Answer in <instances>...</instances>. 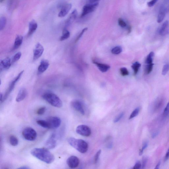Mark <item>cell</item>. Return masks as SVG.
<instances>
[{"mask_svg": "<svg viewBox=\"0 0 169 169\" xmlns=\"http://www.w3.org/2000/svg\"><path fill=\"white\" fill-rule=\"evenodd\" d=\"M48 125V129H56L60 125L61 120L59 117H51L46 119Z\"/></svg>", "mask_w": 169, "mask_h": 169, "instance_id": "obj_7", "label": "cell"}, {"mask_svg": "<svg viewBox=\"0 0 169 169\" xmlns=\"http://www.w3.org/2000/svg\"><path fill=\"white\" fill-rule=\"evenodd\" d=\"M98 5V3H95L92 5H88L84 6L83 8L81 14V17L87 15L88 14L92 13L96 9Z\"/></svg>", "mask_w": 169, "mask_h": 169, "instance_id": "obj_10", "label": "cell"}, {"mask_svg": "<svg viewBox=\"0 0 169 169\" xmlns=\"http://www.w3.org/2000/svg\"><path fill=\"white\" fill-rule=\"evenodd\" d=\"M24 71H22L20 72V73L18 74L17 76V77L14 78V79L11 82V83L10 84L9 88H8L7 91H6L5 95H4V96H3V102L7 99L8 97H9V94L11 93L12 90L14 89V87H15L16 83L19 81L20 77H21L22 74H23L24 73Z\"/></svg>", "mask_w": 169, "mask_h": 169, "instance_id": "obj_6", "label": "cell"}, {"mask_svg": "<svg viewBox=\"0 0 169 169\" xmlns=\"http://www.w3.org/2000/svg\"><path fill=\"white\" fill-rule=\"evenodd\" d=\"M26 95L27 91L26 88H20L16 97V101L17 102L22 101L25 98Z\"/></svg>", "mask_w": 169, "mask_h": 169, "instance_id": "obj_18", "label": "cell"}, {"mask_svg": "<svg viewBox=\"0 0 169 169\" xmlns=\"http://www.w3.org/2000/svg\"><path fill=\"white\" fill-rule=\"evenodd\" d=\"M147 162V158L145 156H144L143 160V168H144L146 165Z\"/></svg>", "mask_w": 169, "mask_h": 169, "instance_id": "obj_45", "label": "cell"}, {"mask_svg": "<svg viewBox=\"0 0 169 169\" xmlns=\"http://www.w3.org/2000/svg\"><path fill=\"white\" fill-rule=\"evenodd\" d=\"M140 111V108L138 107L135 109L132 112L129 117V119H130L135 118L139 114Z\"/></svg>", "mask_w": 169, "mask_h": 169, "instance_id": "obj_33", "label": "cell"}, {"mask_svg": "<svg viewBox=\"0 0 169 169\" xmlns=\"http://www.w3.org/2000/svg\"><path fill=\"white\" fill-rule=\"evenodd\" d=\"M91 3H94L98 1V0H90Z\"/></svg>", "mask_w": 169, "mask_h": 169, "instance_id": "obj_51", "label": "cell"}, {"mask_svg": "<svg viewBox=\"0 0 169 169\" xmlns=\"http://www.w3.org/2000/svg\"><path fill=\"white\" fill-rule=\"evenodd\" d=\"M77 10L75 9L73 10V11L70 14L69 17L66 22V26H69L75 21L77 17Z\"/></svg>", "mask_w": 169, "mask_h": 169, "instance_id": "obj_19", "label": "cell"}, {"mask_svg": "<svg viewBox=\"0 0 169 169\" xmlns=\"http://www.w3.org/2000/svg\"><path fill=\"white\" fill-rule=\"evenodd\" d=\"M72 5L71 4H64L61 8V9L59 14V17H63L67 15L71 9Z\"/></svg>", "mask_w": 169, "mask_h": 169, "instance_id": "obj_13", "label": "cell"}, {"mask_svg": "<svg viewBox=\"0 0 169 169\" xmlns=\"http://www.w3.org/2000/svg\"><path fill=\"white\" fill-rule=\"evenodd\" d=\"M141 66V64L138 62H136L133 64L131 66V67L134 71V75H137Z\"/></svg>", "mask_w": 169, "mask_h": 169, "instance_id": "obj_27", "label": "cell"}, {"mask_svg": "<svg viewBox=\"0 0 169 169\" xmlns=\"http://www.w3.org/2000/svg\"><path fill=\"white\" fill-rule=\"evenodd\" d=\"M42 98L51 106L57 108H61L63 102L58 96L51 92H47L43 94Z\"/></svg>", "mask_w": 169, "mask_h": 169, "instance_id": "obj_3", "label": "cell"}, {"mask_svg": "<svg viewBox=\"0 0 169 169\" xmlns=\"http://www.w3.org/2000/svg\"><path fill=\"white\" fill-rule=\"evenodd\" d=\"M50 65L49 61L47 60L43 59L41 61L38 68V73L40 75L46 71Z\"/></svg>", "mask_w": 169, "mask_h": 169, "instance_id": "obj_15", "label": "cell"}, {"mask_svg": "<svg viewBox=\"0 0 169 169\" xmlns=\"http://www.w3.org/2000/svg\"><path fill=\"white\" fill-rule=\"evenodd\" d=\"M37 123L40 126L48 129V125L46 120H39L36 121Z\"/></svg>", "mask_w": 169, "mask_h": 169, "instance_id": "obj_29", "label": "cell"}, {"mask_svg": "<svg viewBox=\"0 0 169 169\" xmlns=\"http://www.w3.org/2000/svg\"><path fill=\"white\" fill-rule=\"evenodd\" d=\"M6 22H7V19L5 17H2L0 19V30H2L5 28Z\"/></svg>", "mask_w": 169, "mask_h": 169, "instance_id": "obj_31", "label": "cell"}, {"mask_svg": "<svg viewBox=\"0 0 169 169\" xmlns=\"http://www.w3.org/2000/svg\"><path fill=\"white\" fill-rule=\"evenodd\" d=\"M158 131H156L155 132V133H154L152 135V138H154L156 137V136L158 135Z\"/></svg>", "mask_w": 169, "mask_h": 169, "instance_id": "obj_47", "label": "cell"}, {"mask_svg": "<svg viewBox=\"0 0 169 169\" xmlns=\"http://www.w3.org/2000/svg\"><path fill=\"white\" fill-rule=\"evenodd\" d=\"M141 162L139 161H137V162H136L133 168L134 169H139L141 168Z\"/></svg>", "mask_w": 169, "mask_h": 169, "instance_id": "obj_44", "label": "cell"}, {"mask_svg": "<svg viewBox=\"0 0 169 169\" xmlns=\"http://www.w3.org/2000/svg\"><path fill=\"white\" fill-rule=\"evenodd\" d=\"M168 10H169V8H168Z\"/></svg>", "mask_w": 169, "mask_h": 169, "instance_id": "obj_52", "label": "cell"}, {"mask_svg": "<svg viewBox=\"0 0 169 169\" xmlns=\"http://www.w3.org/2000/svg\"><path fill=\"white\" fill-rule=\"evenodd\" d=\"M166 8L163 6H162L160 10L159 13H158L157 18V22L158 23H160L163 20L165 17L166 15Z\"/></svg>", "mask_w": 169, "mask_h": 169, "instance_id": "obj_22", "label": "cell"}, {"mask_svg": "<svg viewBox=\"0 0 169 169\" xmlns=\"http://www.w3.org/2000/svg\"><path fill=\"white\" fill-rule=\"evenodd\" d=\"M22 56V53L20 52H18L16 53L14 55L12 59V63H14L18 61L19 60Z\"/></svg>", "mask_w": 169, "mask_h": 169, "instance_id": "obj_32", "label": "cell"}, {"mask_svg": "<svg viewBox=\"0 0 169 169\" xmlns=\"http://www.w3.org/2000/svg\"><path fill=\"white\" fill-rule=\"evenodd\" d=\"M44 51V47L40 43H37L34 52L33 60L36 61L42 56Z\"/></svg>", "mask_w": 169, "mask_h": 169, "instance_id": "obj_9", "label": "cell"}, {"mask_svg": "<svg viewBox=\"0 0 169 169\" xmlns=\"http://www.w3.org/2000/svg\"><path fill=\"white\" fill-rule=\"evenodd\" d=\"M18 0H9L8 7L10 10H14L17 8L18 4Z\"/></svg>", "mask_w": 169, "mask_h": 169, "instance_id": "obj_25", "label": "cell"}, {"mask_svg": "<svg viewBox=\"0 0 169 169\" xmlns=\"http://www.w3.org/2000/svg\"><path fill=\"white\" fill-rule=\"evenodd\" d=\"M24 139L30 141H33L36 139L37 133L36 131L30 127H26L22 132Z\"/></svg>", "mask_w": 169, "mask_h": 169, "instance_id": "obj_5", "label": "cell"}, {"mask_svg": "<svg viewBox=\"0 0 169 169\" xmlns=\"http://www.w3.org/2000/svg\"><path fill=\"white\" fill-rule=\"evenodd\" d=\"M122 51V48L121 47L117 46L112 49L111 52L113 54L118 55L121 53Z\"/></svg>", "mask_w": 169, "mask_h": 169, "instance_id": "obj_30", "label": "cell"}, {"mask_svg": "<svg viewBox=\"0 0 169 169\" xmlns=\"http://www.w3.org/2000/svg\"><path fill=\"white\" fill-rule=\"evenodd\" d=\"M94 63L96 65L100 71L102 73H105L108 71L110 69V65L106 64L99 63L96 61H94Z\"/></svg>", "mask_w": 169, "mask_h": 169, "instance_id": "obj_23", "label": "cell"}, {"mask_svg": "<svg viewBox=\"0 0 169 169\" xmlns=\"http://www.w3.org/2000/svg\"><path fill=\"white\" fill-rule=\"evenodd\" d=\"M164 99L163 98H158L154 102L152 109L154 111L159 110L164 104Z\"/></svg>", "mask_w": 169, "mask_h": 169, "instance_id": "obj_17", "label": "cell"}, {"mask_svg": "<svg viewBox=\"0 0 169 169\" xmlns=\"http://www.w3.org/2000/svg\"><path fill=\"white\" fill-rule=\"evenodd\" d=\"M70 36V33L69 31L66 28H64L63 30L62 36L60 38V40L63 41L66 40L69 38Z\"/></svg>", "mask_w": 169, "mask_h": 169, "instance_id": "obj_26", "label": "cell"}, {"mask_svg": "<svg viewBox=\"0 0 169 169\" xmlns=\"http://www.w3.org/2000/svg\"><path fill=\"white\" fill-rule=\"evenodd\" d=\"M9 142L12 146H16L18 145V139L17 137L14 135H12L9 138Z\"/></svg>", "mask_w": 169, "mask_h": 169, "instance_id": "obj_28", "label": "cell"}, {"mask_svg": "<svg viewBox=\"0 0 169 169\" xmlns=\"http://www.w3.org/2000/svg\"><path fill=\"white\" fill-rule=\"evenodd\" d=\"M101 150H98V151L96 152L95 155L94 160V164H96L97 162L101 153Z\"/></svg>", "mask_w": 169, "mask_h": 169, "instance_id": "obj_39", "label": "cell"}, {"mask_svg": "<svg viewBox=\"0 0 169 169\" xmlns=\"http://www.w3.org/2000/svg\"><path fill=\"white\" fill-rule=\"evenodd\" d=\"M120 71L121 75L123 76H127L129 75V72L126 68L122 67L121 68Z\"/></svg>", "mask_w": 169, "mask_h": 169, "instance_id": "obj_35", "label": "cell"}, {"mask_svg": "<svg viewBox=\"0 0 169 169\" xmlns=\"http://www.w3.org/2000/svg\"><path fill=\"white\" fill-rule=\"evenodd\" d=\"M12 63V61L9 57H7L3 59L1 61L0 63L1 71L9 69L11 66Z\"/></svg>", "mask_w": 169, "mask_h": 169, "instance_id": "obj_16", "label": "cell"}, {"mask_svg": "<svg viewBox=\"0 0 169 169\" xmlns=\"http://www.w3.org/2000/svg\"><path fill=\"white\" fill-rule=\"evenodd\" d=\"M56 145L57 141L55 139V136L53 134L45 142V147L47 149H51L54 148Z\"/></svg>", "mask_w": 169, "mask_h": 169, "instance_id": "obj_12", "label": "cell"}, {"mask_svg": "<svg viewBox=\"0 0 169 169\" xmlns=\"http://www.w3.org/2000/svg\"><path fill=\"white\" fill-rule=\"evenodd\" d=\"M118 24L119 26L121 27L124 28L127 26V24L124 20L121 19V18H119L118 20Z\"/></svg>", "mask_w": 169, "mask_h": 169, "instance_id": "obj_38", "label": "cell"}, {"mask_svg": "<svg viewBox=\"0 0 169 169\" xmlns=\"http://www.w3.org/2000/svg\"><path fill=\"white\" fill-rule=\"evenodd\" d=\"M76 132L78 134L85 137H88L91 135V131L90 128L87 125H81L76 129Z\"/></svg>", "mask_w": 169, "mask_h": 169, "instance_id": "obj_8", "label": "cell"}, {"mask_svg": "<svg viewBox=\"0 0 169 169\" xmlns=\"http://www.w3.org/2000/svg\"><path fill=\"white\" fill-rule=\"evenodd\" d=\"M168 20L165 21L162 24L159 30V34L161 36H164L168 32Z\"/></svg>", "mask_w": 169, "mask_h": 169, "instance_id": "obj_21", "label": "cell"}, {"mask_svg": "<svg viewBox=\"0 0 169 169\" xmlns=\"http://www.w3.org/2000/svg\"><path fill=\"white\" fill-rule=\"evenodd\" d=\"M169 71V63H166L164 66L162 68V75H165Z\"/></svg>", "mask_w": 169, "mask_h": 169, "instance_id": "obj_34", "label": "cell"}, {"mask_svg": "<svg viewBox=\"0 0 169 169\" xmlns=\"http://www.w3.org/2000/svg\"><path fill=\"white\" fill-rule=\"evenodd\" d=\"M38 24L34 20H32L31 22L30 23L29 26L28 36H30L33 34L36 31L38 28Z\"/></svg>", "mask_w": 169, "mask_h": 169, "instance_id": "obj_20", "label": "cell"}, {"mask_svg": "<svg viewBox=\"0 0 169 169\" xmlns=\"http://www.w3.org/2000/svg\"><path fill=\"white\" fill-rule=\"evenodd\" d=\"M80 161L78 158L75 156H71L68 158L67 164L69 168H74L77 167L79 166Z\"/></svg>", "mask_w": 169, "mask_h": 169, "instance_id": "obj_11", "label": "cell"}, {"mask_svg": "<svg viewBox=\"0 0 169 169\" xmlns=\"http://www.w3.org/2000/svg\"><path fill=\"white\" fill-rule=\"evenodd\" d=\"M67 141L70 145L81 153H84L88 151V144L83 140L70 137L67 139Z\"/></svg>", "mask_w": 169, "mask_h": 169, "instance_id": "obj_2", "label": "cell"}, {"mask_svg": "<svg viewBox=\"0 0 169 169\" xmlns=\"http://www.w3.org/2000/svg\"><path fill=\"white\" fill-rule=\"evenodd\" d=\"M154 55V52L151 51L147 55L145 59L144 73L146 75H149L151 73L153 69L154 64L152 62H153Z\"/></svg>", "mask_w": 169, "mask_h": 169, "instance_id": "obj_4", "label": "cell"}, {"mask_svg": "<svg viewBox=\"0 0 169 169\" xmlns=\"http://www.w3.org/2000/svg\"><path fill=\"white\" fill-rule=\"evenodd\" d=\"M169 114V102L165 108L163 112L164 116L165 117L168 116Z\"/></svg>", "mask_w": 169, "mask_h": 169, "instance_id": "obj_40", "label": "cell"}, {"mask_svg": "<svg viewBox=\"0 0 169 169\" xmlns=\"http://www.w3.org/2000/svg\"><path fill=\"white\" fill-rule=\"evenodd\" d=\"M18 169H30V168L28 167V166H22V167H20L18 168Z\"/></svg>", "mask_w": 169, "mask_h": 169, "instance_id": "obj_48", "label": "cell"}, {"mask_svg": "<svg viewBox=\"0 0 169 169\" xmlns=\"http://www.w3.org/2000/svg\"><path fill=\"white\" fill-rule=\"evenodd\" d=\"M23 37L21 36H18L16 38L13 47V50H16L21 46L23 42Z\"/></svg>", "mask_w": 169, "mask_h": 169, "instance_id": "obj_24", "label": "cell"}, {"mask_svg": "<svg viewBox=\"0 0 169 169\" xmlns=\"http://www.w3.org/2000/svg\"><path fill=\"white\" fill-rule=\"evenodd\" d=\"M160 162H158V163L157 164V165H156V166L155 168H156V169L159 168V167L160 165Z\"/></svg>", "mask_w": 169, "mask_h": 169, "instance_id": "obj_49", "label": "cell"}, {"mask_svg": "<svg viewBox=\"0 0 169 169\" xmlns=\"http://www.w3.org/2000/svg\"><path fill=\"white\" fill-rule=\"evenodd\" d=\"M30 152L35 157L47 164L52 163L55 160L54 156L46 148H35Z\"/></svg>", "mask_w": 169, "mask_h": 169, "instance_id": "obj_1", "label": "cell"}, {"mask_svg": "<svg viewBox=\"0 0 169 169\" xmlns=\"http://www.w3.org/2000/svg\"><path fill=\"white\" fill-rule=\"evenodd\" d=\"M124 113L123 112H122L121 113L116 117L114 121V122L115 123L118 122V121L120 120L121 118L124 116Z\"/></svg>", "mask_w": 169, "mask_h": 169, "instance_id": "obj_41", "label": "cell"}, {"mask_svg": "<svg viewBox=\"0 0 169 169\" xmlns=\"http://www.w3.org/2000/svg\"><path fill=\"white\" fill-rule=\"evenodd\" d=\"M46 110V107L44 106L41 107V108H39L38 110H37V114L40 115H42L44 114Z\"/></svg>", "mask_w": 169, "mask_h": 169, "instance_id": "obj_36", "label": "cell"}, {"mask_svg": "<svg viewBox=\"0 0 169 169\" xmlns=\"http://www.w3.org/2000/svg\"><path fill=\"white\" fill-rule=\"evenodd\" d=\"M169 158V148L167 151L166 152L165 156L164 159L166 161L168 160Z\"/></svg>", "mask_w": 169, "mask_h": 169, "instance_id": "obj_46", "label": "cell"}, {"mask_svg": "<svg viewBox=\"0 0 169 169\" xmlns=\"http://www.w3.org/2000/svg\"><path fill=\"white\" fill-rule=\"evenodd\" d=\"M88 30L87 28H86L83 29L82 31V32L80 33L79 36H78L77 38L75 40V42H77L78 40H79V39L81 38V37L83 36V35L84 34V33L86 31Z\"/></svg>", "mask_w": 169, "mask_h": 169, "instance_id": "obj_42", "label": "cell"}, {"mask_svg": "<svg viewBox=\"0 0 169 169\" xmlns=\"http://www.w3.org/2000/svg\"><path fill=\"white\" fill-rule=\"evenodd\" d=\"M158 1V0H151V1L148 2L147 5L149 7H153Z\"/></svg>", "mask_w": 169, "mask_h": 169, "instance_id": "obj_43", "label": "cell"}, {"mask_svg": "<svg viewBox=\"0 0 169 169\" xmlns=\"http://www.w3.org/2000/svg\"><path fill=\"white\" fill-rule=\"evenodd\" d=\"M148 146V142L147 141L144 142L143 143V147L142 149L140 150L139 154L140 156H141L143 154L144 150H145Z\"/></svg>", "mask_w": 169, "mask_h": 169, "instance_id": "obj_37", "label": "cell"}, {"mask_svg": "<svg viewBox=\"0 0 169 169\" xmlns=\"http://www.w3.org/2000/svg\"><path fill=\"white\" fill-rule=\"evenodd\" d=\"M71 106L75 110L81 113L82 115H84L85 112L83 106L81 102L78 100H75L71 103Z\"/></svg>", "mask_w": 169, "mask_h": 169, "instance_id": "obj_14", "label": "cell"}, {"mask_svg": "<svg viewBox=\"0 0 169 169\" xmlns=\"http://www.w3.org/2000/svg\"><path fill=\"white\" fill-rule=\"evenodd\" d=\"M1 102H3V95L2 94H1Z\"/></svg>", "mask_w": 169, "mask_h": 169, "instance_id": "obj_50", "label": "cell"}]
</instances>
